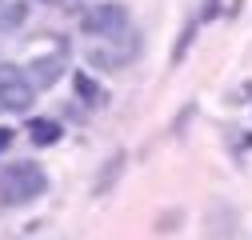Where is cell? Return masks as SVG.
I'll return each instance as SVG.
<instances>
[{
    "label": "cell",
    "instance_id": "6da1fadb",
    "mask_svg": "<svg viewBox=\"0 0 252 240\" xmlns=\"http://www.w3.org/2000/svg\"><path fill=\"white\" fill-rule=\"evenodd\" d=\"M44 188H48V176L32 160H16V164H8L4 172H0V200L4 204H28Z\"/></svg>",
    "mask_w": 252,
    "mask_h": 240
},
{
    "label": "cell",
    "instance_id": "7a4b0ae2",
    "mask_svg": "<svg viewBox=\"0 0 252 240\" xmlns=\"http://www.w3.org/2000/svg\"><path fill=\"white\" fill-rule=\"evenodd\" d=\"M44 44L28 56V64H24V72H28V80H32L36 88H52L60 76L68 72V40L64 36H40Z\"/></svg>",
    "mask_w": 252,
    "mask_h": 240
},
{
    "label": "cell",
    "instance_id": "3957f363",
    "mask_svg": "<svg viewBox=\"0 0 252 240\" xmlns=\"http://www.w3.org/2000/svg\"><path fill=\"white\" fill-rule=\"evenodd\" d=\"M84 56H88V64L100 68V72H120V68H128L132 60L140 56V32H136V28H128V32H120V36L92 40Z\"/></svg>",
    "mask_w": 252,
    "mask_h": 240
},
{
    "label": "cell",
    "instance_id": "277c9868",
    "mask_svg": "<svg viewBox=\"0 0 252 240\" xmlns=\"http://www.w3.org/2000/svg\"><path fill=\"white\" fill-rule=\"evenodd\" d=\"M132 20H128V8L116 4V0H104V4H92L80 12V32L92 36V40H108V36H120L128 32Z\"/></svg>",
    "mask_w": 252,
    "mask_h": 240
},
{
    "label": "cell",
    "instance_id": "5b68a950",
    "mask_svg": "<svg viewBox=\"0 0 252 240\" xmlns=\"http://www.w3.org/2000/svg\"><path fill=\"white\" fill-rule=\"evenodd\" d=\"M36 100V84L28 80L20 64H0V108L8 112H28Z\"/></svg>",
    "mask_w": 252,
    "mask_h": 240
},
{
    "label": "cell",
    "instance_id": "8992f818",
    "mask_svg": "<svg viewBox=\"0 0 252 240\" xmlns=\"http://www.w3.org/2000/svg\"><path fill=\"white\" fill-rule=\"evenodd\" d=\"M28 0H0V32H20L28 24Z\"/></svg>",
    "mask_w": 252,
    "mask_h": 240
},
{
    "label": "cell",
    "instance_id": "52a82bcc",
    "mask_svg": "<svg viewBox=\"0 0 252 240\" xmlns=\"http://www.w3.org/2000/svg\"><path fill=\"white\" fill-rule=\"evenodd\" d=\"M28 140H32L36 148H52L60 140V124L48 120V116H32V120H28Z\"/></svg>",
    "mask_w": 252,
    "mask_h": 240
},
{
    "label": "cell",
    "instance_id": "ba28073f",
    "mask_svg": "<svg viewBox=\"0 0 252 240\" xmlns=\"http://www.w3.org/2000/svg\"><path fill=\"white\" fill-rule=\"evenodd\" d=\"M120 168H124V148H116V152L100 164V176H96V188H92V192H96V196H104V192L116 184V180H120Z\"/></svg>",
    "mask_w": 252,
    "mask_h": 240
},
{
    "label": "cell",
    "instance_id": "9c48e42d",
    "mask_svg": "<svg viewBox=\"0 0 252 240\" xmlns=\"http://www.w3.org/2000/svg\"><path fill=\"white\" fill-rule=\"evenodd\" d=\"M76 92H80V96H84L92 108H100V104H104V88H100L96 80H92L88 72H76Z\"/></svg>",
    "mask_w": 252,
    "mask_h": 240
},
{
    "label": "cell",
    "instance_id": "30bf717a",
    "mask_svg": "<svg viewBox=\"0 0 252 240\" xmlns=\"http://www.w3.org/2000/svg\"><path fill=\"white\" fill-rule=\"evenodd\" d=\"M12 140H16V132H12V128H4V124H0V152H4V148H8Z\"/></svg>",
    "mask_w": 252,
    "mask_h": 240
}]
</instances>
